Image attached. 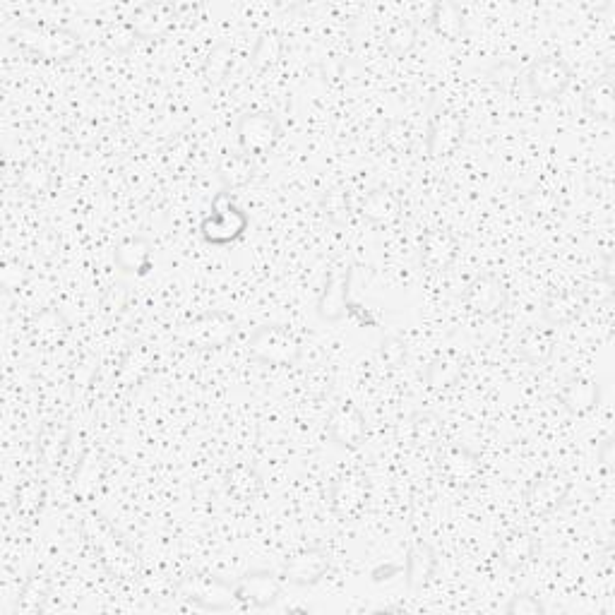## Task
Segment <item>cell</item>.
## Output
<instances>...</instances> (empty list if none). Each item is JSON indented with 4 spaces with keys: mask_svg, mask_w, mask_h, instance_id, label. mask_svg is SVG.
Instances as JSON below:
<instances>
[{
    "mask_svg": "<svg viewBox=\"0 0 615 615\" xmlns=\"http://www.w3.org/2000/svg\"><path fill=\"white\" fill-rule=\"evenodd\" d=\"M82 534H85L94 555H97L99 563L104 565V570L109 572L111 577L130 579L137 575L140 558H137L135 548L123 539L121 531L113 527L101 512H85V517H82Z\"/></svg>",
    "mask_w": 615,
    "mask_h": 615,
    "instance_id": "obj_1",
    "label": "cell"
},
{
    "mask_svg": "<svg viewBox=\"0 0 615 615\" xmlns=\"http://www.w3.org/2000/svg\"><path fill=\"white\" fill-rule=\"evenodd\" d=\"M13 41L17 49L29 53V56L51 63L73 61L82 49L80 37L73 29L46 25V22H22L13 32Z\"/></svg>",
    "mask_w": 615,
    "mask_h": 615,
    "instance_id": "obj_2",
    "label": "cell"
},
{
    "mask_svg": "<svg viewBox=\"0 0 615 615\" xmlns=\"http://www.w3.org/2000/svg\"><path fill=\"white\" fill-rule=\"evenodd\" d=\"M301 354L303 342L284 325H260L248 339V356L265 366H296Z\"/></svg>",
    "mask_w": 615,
    "mask_h": 615,
    "instance_id": "obj_3",
    "label": "cell"
},
{
    "mask_svg": "<svg viewBox=\"0 0 615 615\" xmlns=\"http://www.w3.org/2000/svg\"><path fill=\"white\" fill-rule=\"evenodd\" d=\"M250 226L248 214L236 205L229 190L214 195L212 212L202 219L200 234L212 246H231L246 236Z\"/></svg>",
    "mask_w": 615,
    "mask_h": 615,
    "instance_id": "obj_4",
    "label": "cell"
},
{
    "mask_svg": "<svg viewBox=\"0 0 615 615\" xmlns=\"http://www.w3.org/2000/svg\"><path fill=\"white\" fill-rule=\"evenodd\" d=\"M572 68L560 56H541L529 63L522 73L524 89L531 99L553 101L560 99L572 85Z\"/></svg>",
    "mask_w": 615,
    "mask_h": 615,
    "instance_id": "obj_5",
    "label": "cell"
},
{
    "mask_svg": "<svg viewBox=\"0 0 615 615\" xmlns=\"http://www.w3.org/2000/svg\"><path fill=\"white\" fill-rule=\"evenodd\" d=\"M238 322L226 310H207V313L197 315L190 322H185L181 330V339L188 346L200 351L224 349L231 339L236 337Z\"/></svg>",
    "mask_w": 615,
    "mask_h": 615,
    "instance_id": "obj_6",
    "label": "cell"
},
{
    "mask_svg": "<svg viewBox=\"0 0 615 615\" xmlns=\"http://www.w3.org/2000/svg\"><path fill=\"white\" fill-rule=\"evenodd\" d=\"M176 589L183 596V601L193 603L195 608H202V611H229L231 606H236L234 582H226L217 575L190 572L178 582Z\"/></svg>",
    "mask_w": 615,
    "mask_h": 615,
    "instance_id": "obj_7",
    "label": "cell"
},
{
    "mask_svg": "<svg viewBox=\"0 0 615 615\" xmlns=\"http://www.w3.org/2000/svg\"><path fill=\"white\" fill-rule=\"evenodd\" d=\"M370 500V479L363 471L351 469L339 474L330 486V510L342 522H354L366 512Z\"/></svg>",
    "mask_w": 615,
    "mask_h": 615,
    "instance_id": "obj_8",
    "label": "cell"
},
{
    "mask_svg": "<svg viewBox=\"0 0 615 615\" xmlns=\"http://www.w3.org/2000/svg\"><path fill=\"white\" fill-rule=\"evenodd\" d=\"M236 137L243 154L260 157L282 140V123L272 111H246L236 123Z\"/></svg>",
    "mask_w": 615,
    "mask_h": 615,
    "instance_id": "obj_9",
    "label": "cell"
},
{
    "mask_svg": "<svg viewBox=\"0 0 615 615\" xmlns=\"http://www.w3.org/2000/svg\"><path fill=\"white\" fill-rule=\"evenodd\" d=\"M462 303L469 313L481 315V318H495L507 308L510 303V291H507L505 282L495 277L491 272L476 274L471 282L464 286Z\"/></svg>",
    "mask_w": 615,
    "mask_h": 615,
    "instance_id": "obj_10",
    "label": "cell"
},
{
    "mask_svg": "<svg viewBox=\"0 0 615 615\" xmlns=\"http://www.w3.org/2000/svg\"><path fill=\"white\" fill-rule=\"evenodd\" d=\"M438 471L447 483L457 488L476 486L483 474V462L467 445L447 443L438 445Z\"/></svg>",
    "mask_w": 615,
    "mask_h": 615,
    "instance_id": "obj_11",
    "label": "cell"
},
{
    "mask_svg": "<svg viewBox=\"0 0 615 615\" xmlns=\"http://www.w3.org/2000/svg\"><path fill=\"white\" fill-rule=\"evenodd\" d=\"M234 594L236 603H241V606L265 611L282 596V577L274 570H250L236 579Z\"/></svg>",
    "mask_w": 615,
    "mask_h": 615,
    "instance_id": "obj_12",
    "label": "cell"
},
{
    "mask_svg": "<svg viewBox=\"0 0 615 615\" xmlns=\"http://www.w3.org/2000/svg\"><path fill=\"white\" fill-rule=\"evenodd\" d=\"M464 140V121L457 111L438 109L426 130V152L431 159H445L455 154Z\"/></svg>",
    "mask_w": 615,
    "mask_h": 615,
    "instance_id": "obj_13",
    "label": "cell"
},
{
    "mask_svg": "<svg viewBox=\"0 0 615 615\" xmlns=\"http://www.w3.org/2000/svg\"><path fill=\"white\" fill-rule=\"evenodd\" d=\"M366 416L354 402H339L327 419V435L339 450H358L366 440Z\"/></svg>",
    "mask_w": 615,
    "mask_h": 615,
    "instance_id": "obj_14",
    "label": "cell"
},
{
    "mask_svg": "<svg viewBox=\"0 0 615 615\" xmlns=\"http://www.w3.org/2000/svg\"><path fill=\"white\" fill-rule=\"evenodd\" d=\"M332 555L327 548H303L284 560L282 577L294 587H315L330 572Z\"/></svg>",
    "mask_w": 615,
    "mask_h": 615,
    "instance_id": "obj_15",
    "label": "cell"
},
{
    "mask_svg": "<svg viewBox=\"0 0 615 615\" xmlns=\"http://www.w3.org/2000/svg\"><path fill=\"white\" fill-rule=\"evenodd\" d=\"M572 491V483L563 474H543L529 483L524 493V503L531 515L546 517L565 505L567 495Z\"/></svg>",
    "mask_w": 615,
    "mask_h": 615,
    "instance_id": "obj_16",
    "label": "cell"
},
{
    "mask_svg": "<svg viewBox=\"0 0 615 615\" xmlns=\"http://www.w3.org/2000/svg\"><path fill=\"white\" fill-rule=\"evenodd\" d=\"M176 25V5L161 3V0H149V3L137 5L130 15L128 27L133 29L137 39H161L169 34Z\"/></svg>",
    "mask_w": 615,
    "mask_h": 615,
    "instance_id": "obj_17",
    "label": "cell"
},
{
    "mask_svg": "<svg viewBox=\"0 0 615 615\" xmlns=\"http://www.w3.org/2000/svg\"><path fill=\"white\" fill-rule=\"evenodd\" d=\"M349 289H351V270L334 272L327 277L325 289L320 291L315 313L325 322H339L349 313Z\"/></svg>",
    "mask_w": 615,
    "mask_h": 615,
    "instance_id": "obj_18",
    "label": "cell"
},
{
    "mask_svg": "<svg viewBox=\"0 0 615 615\" xmlns=\"http://www.w3.org/2000/svg\"><path fill=\"white\" fill-rule=\"evenodd\" d=\"M459 243L447 229H431L421 238V265L428 272L450 270L457 258Z\"/></svg>",
    "mask_w": 615,
    "mask_h": 615,
    "instance_id": "obj_19",
    "label": "cell"
},
{
    "mask_svg": "<svg viewBox=\"0 0 615 615\" xmlns=\"http://www.w3.org/2000/svg\"><path fill=\"white\" fill-rule=\"evenodd\" d=\"M70 334V320L58 308H41L29 320V337L41 349H56Z\"/></svg>",
    "mask_w": 615,
    "mask_h": 615,
    "instance_id": "obj_20",
    "label": "cell"
},
{
    "mask_svg": "<svg viewBox=\"0 0 615 615\" xmlns=\"http://www.w3.org/2000/svg\"><path fill=\"white\" fill-rule=\"evenodd\" d=\"M558 402L567 414L587 416L601 402V385L589 378H570L560 387Z\"/></svg>",
    "mask_w": 615,
    "mask_h": 615,
    "instance_id": "obj_21",
    "label": "cell"
},
{
    "mask_svg": "<svg viewBox=\"0 0 615 615\" xmlns=\"http://www.w3.org/2000/svg\"><path fill=\"white\" fill-rule=\"evenodd\" d=\"M70 445V426L63 421H46L37 435V455L46 471L61 467Z\"/></svg>",
    "mask_w": 615,
    "mask_h": 615,
    "instance_id": "obj_22",
    "label": "cell"
},
{
    "mask_svg": "<svg viewBox=\"0 0 615 615\" xmlns=\"http://www.w3.org/2000/svg\"><path fill=\"white\" fill-rule=\"evenodd\" d=\"M435 567H438V555H435L431 543L416 541L414 546L409 548V553H406V563H404L406 587L411 591L428 587V582H431L435 575Z\"/></svg>",
    "mask_w": 615,
    "mask_h": 615,
    "instance_id": "obj_23",
    "label": "cell"
},
{
    "mask_svg": "<svg viewBox=\"0 0 615 615\" xmlns=\"http://www.w3.org/2000/svg\"><path fill=\"white\" fill-rule=\"evenodd\" d=\"M582 109L596 121L611 123L615 118V80L613 75H603L582 92Z\"/></svg>",
    "mask_w": 615,
    "mask_h": 615,
    "instance_id": "obj_24",
    "label": "cell"
},
{
    "mask_svg": "<svg viewBox=\"0 0 615 615\" xmlns=\"http://www.w3.org/2000/svg\"><path fill=\"white\" fill-rule=\"evenodd\" d=\"M555 351V334L551 327H527L517 337V356L529 366H543Z\"/></svg>",
    "mask_w": 615,
    "mask_h": 615,
    "instance_id": "obj_25",
    "label": "cell"
},
{
    "mask_svg": "<svg viewBox=\"0 0 615 615\" xmlns=\"http://www.w3.org/2000/svg\"><path fill=\"white\" fill-rule=\"evenodd\" d=\"M113 260H116L121 272L133 274V277H145L149 267H152V241L145 236L125 238L113 253Z\"/></svg>",
    "mask_w": 615,
    "mask_h": 615,
    "instance_id": "obj_26",
    "label": "cell"
},
{
    "mask_svg": "<svg viewBox=\"0 0 615 615\" xmlns=\"http://www.w3.org/2000/svg\"><path fill=\"white\" fill-rule=\"evenodd\" d=\"M154 361H157V356H154V351L147 349L145 344L130 346L128 354H125L121 358V363H118V370H116L118 385H123V387L142 385V382L152 375Z\"/></svg>",
    "mask_w": 615,
    "mask_h": 615,
    "instance_id": "obj_27",
    "label": "cell"
},
{
    "mask_svg": "<svg viewBox=\"0 0 615 615\" xmlns=\"http://www.w3.org/2000/svg\"><path fill=\"white\" fill-rule=\"evenodd\" d=\"M361 217L370 224H394L402 217V202L390 188H373L361 200Z\"/></svg>",
    "mask_w": 615,
    "mask_h": 615,
    "instance_id": "obj_28",
    "label": "cell"
},
{
    "mask_svg": "<svg viewBox=\"0 0 615 615\" xmlns=\"http://www.w3.org/2000/svg\"><path fill=\"white\" fill-rule=\"evenodd\" d=\"M536 553H539V541H536V536L529 534V531H519V529L510 531L498 546L500 563L512 572L531 563Z\"/></svg>",
    "mask_w": 615,
    "mask_h": 615,
    "instance_id": "obj_29",
    "label": "cell"
},
{
    "mask_svg": "<svg viewBox=\"0 0 615 615\" xmlns=\"http://www.w3.org/2000/svg\"><path fill=\"white\" fill-rule=\"evenodd\" d=\"M224 488L238 503H250V500L258 498L262 491V476L253 464H234V467L224 474Z\"/></svg>",
    "mask_w": 615,
    "mask_h": 615,
    "instance_id": "obj_30",
    "label": "cell"
},
{
    "mask_svg": "<svg viewBox=\"0 0 615 615\" xmlns=\"http://www.w3.org/2000/svg\"><path fill=\"white\" fill-rule=\"evenodd\" d=\"M464 375V363L457 354H443L438 358H433L428 363L426 373H423V380H426V387L433 392H445L452 390Z\"/></svg>",
    "mask_w": 615,
    "mask_h": 615,
    "instance_id": "obj_31",
    "label": "cell"
},
{
    "mask_svg": "<svg viewBox=\"0 0 615 615\" xmlns=\"http://www.w3.org/2000/svg\"><path fill=\"white\" fill-rule=\"evenodd\" d=\"M584 308V294L577 291H555L543 301V320L553 327H563L577 320Z\"/></svg>",
    "mask_w": 615,
    "mask_h": 615,
    "instance_id": "obj_32",
    "label": "cell"
},
{
    "mask_svg": "<svg viewBox=\"0 0 615 615\" xmlns=\"http://www.w3.org/2000/svg\"><path fill=\"white\" fill-rule=\"evenodd\" d=\"M101 479H104V459L97 450L89 447L80 455V462L75 464L70 486H73L75 495H89L99 486Z\"/></svg>",
    "mask_w": 615,
    "mask_h": 615,
    "instance_id": "obj_33",
    "label": "cell"
},
{
    "mask_svg": "<svg viewBox=\"0 0 615 615\" xmlns=\"http://www.w3.org/2000/svg\"><path fill=\"white\" fill-rule=\"evenodd\" d=\"M217 178L222 181L224 190H236L250 183L253 178V161L248 154L229 152L217 161Z\"/></svg>",
    "mask_w": 615,
    "mask_h": 615,
    "instance_id": "obj_34",
    "label": "cell"
},
{
    "mask_svg": "<svg viewBox=\"0 0 615 615\" xmlns=\"http://www.w3.org/2000/svg\"><path fill=\"white\" fill-rule=\"evenodd\" d=\"M51 181H53L51 164L41 157H34V159L25 161V166L20 169V178H17V183H20V190L29 197H41V195L49 193Z\"/></svg>",
    "mask_w": 615,
    "mask_h": 615,
    "instance_id": "obj_35",
    "label": "cell"
},
{
    "mask_svg": "<svg viewBox=\"0 0 615 615\" xmlns=\"http://www.w3.org/2000/svg\"><path fill=\"white\" fill-rule=\"evenodd\" d=\"M431 25L440 37L459 39L464 32V13L457 3L450 0H440L431 10Z\"/></svg>",
    "mask_w": 615,
    "mask_h": 615,
    "instance_id": "obj_36",
    "label": "cell"
},
{
    "mask_svg": "<svg viewBox=\"0 0 615 615\" xmlns=\"http://www.w3.org/2000/svg\"><path fill=\"white\" fill-rule=\"evenodd\" d=\"M445 421L435 411H416L411 419V438L419 447H438L443 443Z\"/></svg>",
    "mask_w": 615,
    "mask_h": 615,
    "instance_id": "obj_37",
    "label": "cell"
},
{
    "mask_svg": "<svg viewBox=\"0 0 615 615\" xmlns=\"http://www.w3.org/2000/svg\"><path fill=\"white\" fill-rule=\"evenodd\" d=\"M282 53H284V41L279 34L274 32L260 34L258 41H255L253 53H250V68H253L255 73H265V70H270L272 65L279 63Z\"/></svg>",
    "mask_w": 615,
    "mask_h": 615,
    "instance_id": "obj_38",
    "label": "cell"
},
{
    "mask_svg": "<svg viewBox=\"0 0 615 615\" xmlns=\"http://www.w3.org/2000/svg\"><path fill=\"white\" fill-rule=\"evenodd\" d=\"M234 65H236V49H234V46L217 44L210 51V56H207L205 68H202V75H205V80L210 82V85H219V82H224L226 77L231 75Z\"/></svg>",
    "mask_w": 615,
    "mask_h": 615,
    "instance_id": "obj_39",
    "label": "cell"
},
{
    "mask_svg": "<svg viewBox=\"0 0 615 615\" xmlns=\"http://www.w3.org/2000/svg\"><path fill=\"white\" fill-rule=\"evenodd\" d=\"M46 601H49V582L44 575H32L22 587L20 601H17V613L20 615H39L44 613Z\"/></svg>",
    "mask_w": 615,
    "mask_h": 615,
    "instance_id": "obj_40",
    "label": "cell"
},
{
    "mask_svg": "<svg viewBox=\"0 0 615 615\" xmlns=\"http://www.w3.org/2000/svg\"><path fill=\"white\" fill-rule=\"evenodd\" d=\"M416 39H419V32H416L414 22L394 20L392 25L387 27L385 46L390 49L392 56H406V53L416 46Z\"/></svg>",
    "mask_w": 615,
    "mask_h": 615,
    "instance_id": "obj_41",
    "label": "cell"
},
{
    "mask_svg": "<svg viewBox=\"0 0 615 615\" xmlns=\"http://www.w3.org/2000/svg\"><path fill=\"white\" fill-rule=\"evenodd\" d=\"M46 500V491L41 486V481H29L20 488L15 495V512L22 517L37 515Z\"/></svg>",
    "mask_w": 615,
    "mask_h": 615,
    "instance_id": "obj_42",
    "label": "cell"
},
{
    "mask_svg": "<svg viewBox=\"0 0 615 615\" xmlns=\"http://www.w3.org/2000/svg\"><path fill=\"white\" fill-rule=\"evenodd\" d=\"M406 356H409V349H406V342L397 334H387L382 337V342L378 346V361L385 368L397 370L406 363Z\"/></svg>",
    "mask_w": 615,
    "mask_h": 615,
    "instance_id": "obj_43",
    "label": "cell"
},
{
    "mask_svg": "<svg viewBox=\"0 0 615 615\" xmlns=\"http://www.w3.org/2000/svg\"><path fill=\"white\" fill-rule=\"evenodd\" d=\"M320 205H322V212H325V217L334 224H344L351 214L349 195H346L344 190H339V188L327 190V193L322 195Z\"/></svg>",
    "mask_w": 615,
    "mask_h": 615,
    "instance_id": "obj_44",
    "label": "cell"
},
{
    "mask_svg": "<svg viewBox=\"0 0 615 615\" xmlns=\"http://www.w3.org/2000/svg\"><path fill=\"white\" fill-rule=\"evenodd\" d=\"M543 611H546V608H543V603L536 599V596L527 594V591L512 596L510 603L505 606L507 615H541Z\"/></svg>",
    "mask_w": 615,
    "mask_h": 615,
    "instance_id": "obj_45",
    "label": "cell"
},
{
    "mask_svg": "<svg viewBox=\"0 0 615 615\" xmlns=\"http://www.w3.org/2000/svg\"><path fill=\"white\" fill-rule=\"evenodd\" d=\"M128 296H130L128 286L113 284L104 294V298H101V308H104V313L109 315V318H116V315L123 313V308L128 306Z\"/></svg>",
    "mask_w": 615,
    "mask_h": 615,
    "instance_id": "obj_46",
    "label": "cell"
},
{
    "mask_svg": "<svg viewBox=\"0 0 615 615\" xmlns=\"http://www.w3.org/2000/svg\"><path fill=\"white\" fill-rule=\"evenodd\" d=\"M599 459L601 464L606 467V471H613V459H615V443L613 438H606L599 447Z\"/></svg>",
    "mask_w": 615,
    "mask_h": 615,
    "instance_id": "obj_47",
    "label": "cell"
},
{
    "mask_svg": "<svg viewBox=\"0 0 615 615\" xmlns=\"http://www.w3.org/2000/svg\"><path fill=\"white\" fill-rule=\"evenodd\" d=\"M402 570V565H380L370 572V577H373V582H385V579H392V575H397V572Z\"/></svg>",
    "mask_w": 615,
    "mask_h": 615,
    "instance_id": "obj_48",
    "label": "cell"
}]
</instances>
